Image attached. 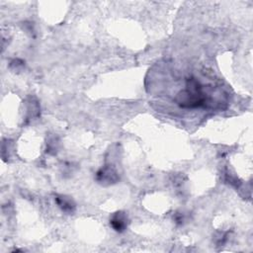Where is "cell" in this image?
I'll list each match as a JSON object with an SVG mask.
<instances>
[{"label":"cell","mask_w":253,"mask_h":253,"mask_svg":"<svg viewBox=\"0 0 253 253\" xmlns=\"http://www.w3.org/2000/svg\"><path fill=\"white\" fill-rule=\"evenodd\" d=\"M174 101L182 109H197L206 107L210 97L205 92V86L196 77L191 76L186 79L185 88L177 93Z\"/></svg>","instance_id":"cell-1"},{"label":"cell","mask_w":253,"mask_h":253,"mask_svg":"<svg viewBox=\"0 0 253 253\" xmlns=\"http://www.w3.org/2000/svg\"><path fill=\"white\" fill-rule=\"evenodd\" d=\"M128 217H126V215L124 212L115 213L110 220L111 227L117 232H124L126 229V228H128Z\"/></svg>","instance_id":"cell-2"},{"label":"cell","mask_w":253,"mask_h":253,"mask_svg":"<svg viewBox=\"0 0 253 253\" xmlns=\"http://www.w3.org/2000/svg\"><path fill=\"white\" fill-rule=\"evenodd\" d=\"M118 179H119V177L117 175V172L109 166H105V167L101 168L96 173V180L99 183L112 184V183H116L118 181Z\"/></svg>","instance_id":"cell-3"},{"label":"cell","mask_w":253,"mask_h":253,"mask_svg":"<svg viewBox=\"0 0 253 253\" xmlns=\"http://www.w3.org/2000/svg\"><path fill=\"white\" fill-rule=\"evenodd\" d=\"M55 203L57 206L67 214H73L76 211V203L71 197L65 195H56Z\"/></svg>","instance_id":"cell-4"}]
</instances>
